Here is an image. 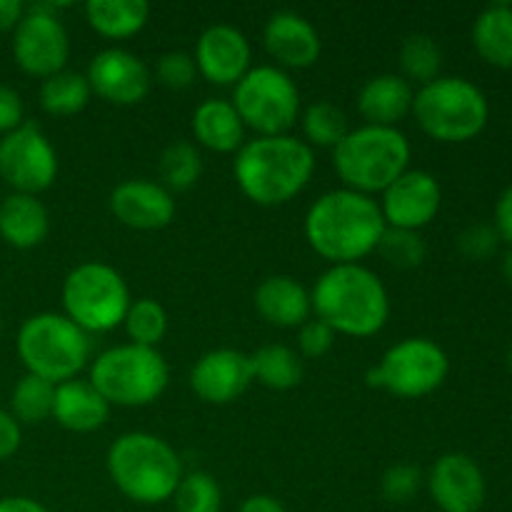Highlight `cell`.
<instances>
[{
  "mask_svg": "<svg viewBox=\"0 0 512 512\" xmlns=\"http://www.w3.org/2000/svg\"><path fill=\"white\" fill-rule=\"evenodd\" d=\"M50 418L70 433H95L108 423L110 405L90 385V380L73 378L68 383L55 385L53 415Z\"/></svg>",
  "mask_w": 512,
  "mask_h": 512,
  "instance_id": "7402d4cb",
  "label": "cell"
},
{
  "mask_svg": "<svg viewBox=\"0 0 512 512\" xmlns=\"http://www.w3.org/2000/svg\"><path fill=\"white\" fill-rule=\"evenodd\" d=\"M428 138L438 143H465L478 138L490 118L483 90L458 75H440L420 85L410 113Z\"/></svg>",
  "mask_w": 512,
  "mask_h": 512,
  "instance_id": "52a82bcc",
  "label": "cell"
},
{
  "mask_svg": "<svg viewBox=\"0 0 512 512\" xmlns=\"http://www.w3.org/2000/svg\"><path fill=\"white\" fill-rule=\"evenodd\" d=\"M400 70L403 78L410 85L420 83L428 85L435 78H440V68H443V50H440L438 40L433 35L413 33L403 40L400 45Z\"/></svg>",
  "mask_w": 512,
  "mask_h": 512,
  "instance_id": "f546056e",
  "label": "cell"
},
{
  "mask_svg": "<svg viewBox=\"0 0 512 512\" xmlns=\"http://www.w3.org/2000/svg\"><path fill=\"white\" fill-rule=\"evenodd\" d=\"M88 380L108 405L145 408L165 393L170 370L158 348L125 343L95 355Z\"/></svg>",
  "mask_w": 512,
  "mask_h": 512,
  "instance_id": "ba28073f",
  "label": "cell"
},
{
  "mask_svg": "<svg viewBox=\"0 0 512 512\" xmlns=\"http://www.w3.org/2000/svg\"><path fill=\"white\" fill-rule=\"evenodd\" d=\"M25 123L23 98L15 88L0 83V135L13 133L15 128Z\"/></svg>",
  "mask_w": 512,
  "mask_h": 512,
  "instance_id": "60d3db41",
  "label": "cell"
},
{
  "mask_svg": "<svg viewBox=\"0 0 512 512\" xmlns=\"http://www.w3.org/2000/svg\"><path fill=\"white\" fill-rule=\"evenodd\" d=\"M253 303L260 318L275 328H300L313 318L310 290L293 275H268L260 280Z\"/></svg>",
  "mask_w": 512,
  "mask_h": 512,
  "instance_id": "44dd1931",
  "label": "cell"
},
{
  "mask_svg": "<svg viewBox=\"0 0 512 512\" xmlns=\"http://www.w3.org/2000/svg\"><path fill=\"white\" fill-rule=\"evenodd\" d=\"M123 328L133 345L158 348L160 340L168 333V313H165V308L158 300L138 298L130 303L123 320Z\"/></svg>",
  "mask_w": 512,
  "mask_h": 512,
  "instance_id": "836d02e7",
  "label": "cell"
},
{
  "mask_svg": "<svg viewBox=\"0 0 512 512\" xmlns=\"http://www.w3.org/2000/svg\"><path fill=\"white\" fill-rule=\"evenodd\" d=\"M63 315L88 335L110 333L123 325L130 303V288L123 275L108 263L85 260L75 265L60 290Z\"/></svg>",
  "mask_w": 512,
  "mask_h": 512,
  "instance_id": "9c48e42d",
  "label": "cell"
},
{
  "mask_svg": "<svg viewBox=\"0 0 512 512\" xmlns=\"http://www.w3.org/2000/svg\"><path fill=\"white\" fill-rule=\"evenodd\" d=\"M335 345V333L318 318H310L298 328V355L318 360L328 355Z\"/></svg>",
  "mask_w": 512,
  "mask_h": 512,
  "instance_id": "ab89813d",
  "label": "cell"
},
{
  "mask_svg": "<svg viewBox=\"0 0 512 512\" xmlns=\"http://www.w3.org/2000/svg\"><path fill=\"white\" fill-rule=\"evenodd\" d=\"M500 248V235L493 225H470L463 233L458 235V250L460 255H465L468 260H488L498 253Z\"/></svg>",
  "mask_w": 512,
  "mask_h": 512,
  "instance_id": "f35d334b",
  "label": "cell"
},
{
  "mask_svg": "<svg viewBox=\"0 0 512 512\" xmlns=\"http://www.w3.org/2000/svg\"><path fill=\"white\" fill-rule=\"evenodd\" d=\"M415 90L403 75L383 73L365 80L358 93V113L363 115L365 125H383V128H398L400 120L413 113Z\"/></svg>",
  "mask_w": 512,
  "mask_h": 512,
  "instance_id": "603a6c76",
  "label": "cell"
},
{
  "mask_svg": "<svg viewBox=\"0 0 512 512\" xmlns=\"http://www.w3.org/2000/svg\"><path fill=\"white\" fill-rule=\"evenodd\" d=\"M473 45L480 58L500 70H512V5L493 3L473 23Z\"/></svg>",
  "mask_w": 512,
  "mask_h": 512,
  "instance_id": "484cf974",
  "label": "cell"
},
{
  "mask_svg": "<svg viewBox=\"0 0 512 512\" xmlns=\"http://www.w3.org/2000/svg\"><path fill=\"white\" fill-rule=\"evenodd\" d=\"M105 468L120 495L138 505H160L173 500L183 480V460L160 435L123 433L105 455Z\"/></svg>",
  "mask_w": 512,
  "mask_h": 512,
  "instance_id": "277c9868",
  "label": "cell"
},
{
  "mask_svg": "<svg viewBox=\"0 0 512 512\" xmlns=\"http://www.w3.org/2000/svg\"><path fill=\"white\" fill-rule=\"evenodd\" d=\"M380 213H383L385 228L420 230L433 223L443 205V190L438 178L428 170L408 168L395 183L380 193Z\"/></svg>",
  "mask_w": 512,
  "mask_h": 512,
  "instance_id": "5bb4252c",
  "label": "cell"
},
{
  "mask_svg": "<svg viewBox=\"0 0 512 512\" xmlns=\"http://www.w3.org/2000/svg\"><path fill=\"white\" fill-rule=\"evenodd\" d=\"M495 230H498L500 240L512 245V185L503 190V195L498 198V205H495Z\"/></svg>",
  "mask_w": 512,
  "mask_h": 512,
  "instance_id": "7bdbcfd3",
  "label": "cell"
},
{
  "mask_svg": "<svg viewBox=\"0 0 512 512\" xmlns=\"http://www.w3.org/2000/svg\"><path fill=\"white\" fill-rule=\"evenodd\" d=\"M253 383L250 355L233 348L208 350L190 370V388L203 403L228 405L238 400Z\"/></svg>",
  "mask_w": 512,
  "mask_h": 512,
  "instance_id": "ac0fdd59",
  "label": "cell"
},
{
  "mask_svg": "<svg viewBox=\"0 0 512 512\" xmlns=\"http://www.w3.org/2000/svg\"><path fill=\"white\" fill-rule=\"evenodd\" d=\"M173 503L175 512H220L223 510V490L210 473L190 470L180 480Z\"/></svg>",
  "mask_w": 512,
  "mask_h": 512,
  "instance_id": "e575fe53",
  "label": "cell"
},
{
  "mask_svg": "<svg viewBox=\"0 0 512 512\" xmlns=\"http://www.w3.org/2000/svg\"><path fill=\"white\" fill-rule=\"evenodd\" d=\"M110 213L130 230H160L173 223L175 195L163 183L145 178L123 180L110 193Z\"/></svg>",
  "mask_w": 512,
  "mask_h": 512,
  "instance_id": "d6986e66",
  "label": "cell"
},
{
  "mask_svg": "<svg viewBox=\"0 0 512 512\" xmlns=\"http://www.w3.org/2000/svg\"><path fill=\"white\" fill-rule=\"evenodd\" d=\"M195 65L198 75H203L213 85H238L240 78L253 65V48L245 33L235 25L215 23L200 33L195 43Z\"/></svg>",
  "mask_w": 512,
  "mask_h": 512,
  "instance_id": "e0dca14e",
  "label": "cell"
},
{
  "mask_svg": "<svg viewBox=\"0 0 512 512\" xmlns=\"http://www.w3.org/2000/svg\"><path fill=\"white\" fill-rule=\"evenodd\" d=\"M0 178L13 193L38 195L58 178V153L40 125L25 120L0 138Z\"/></svg>",
  "mask_w": 512,
  "mask_h": 512,
  "instance_id": "4fadbf2b",
  "label": "cell"
},
{
  "mask_svg": "<svg viewBox=\"0 0 512 512\" xmlns=\"http://www.w3.org/2000/svg\"><path fill=\"white\" fill-rule=\"evenodd\" d=\"M90 90L110 105H138L148 98L153 73L143 58L125 48H105L85 70Z\"/></svg>",
  "mask_w": 512,
  "mask_h": 512,
  "instance_id": "9a60e30c",
  "label": "cell"
},
{
  "mask_svg": "<svg viewBox=\"0 0 512 512\" xmlns=\"http://www.w3.org/2000/svg\"><path fill=\"white\" fill-rule=\"evenodd\" d=\"M15 353L25 373L60 385L78 378L93 353V340L63 313H35L20 325Z\"/></svg>",
  "mask_w": 512,
  "mask_h": 512,
  "instance_id": "8992f818",
  "label": "cell"
},
{
  "mask_svg": "<svg viewBox=\"0 0 512 512\" xmlns=\"http://www.w3.org/2000/svg\"><path fill=\"white\" fill-rule=\"evenodd\" d=\"M425 485L433 503L443 512H480L488 498L483 470L465 453L440 455Z\"/></svg>",
  "mask_w": 512,
  "mask_h": 512,
  "instance_id": "2e32d148",
  "label": "cell"
},
{
  "mask_svg": "<svg viewBox=\"0 0 512 512\" xmlns=\"http://www.w3.org/2000/svg\"><path fill=\"white\" fill-rule=\"evenodd\" d=\"M53 398V383L25 373L23 378H18V383L13 385V393H10V415L20 425H38L53 415Z\"/></svg>",
  "mask_w": 512,
  "mask_h": 512,
  "instance_id": "4dcf8cb0",
  "label": "cell"
},
{
  "mask_svg": "<svg viewBox=\"0 0 512 512\" xmlns=\"http://www.w3.org/2000/svg\"><path fill=\"white\" fill-rule=\"evenodd\" d=\"M315 173V153L295 135H255L235 153L233 175L255 205L278 208L298 198Z\"/></svg>",
  "mask_w": 512,
  "mask_h": 512,
  "instance_id": "7a4b0ae2",
  "label": "cell"
},
{
  "mask_svg": "<svg viewBox=\"0 0 512 512\" xmlns=\"http://www.w3.org/2000/svg\"><path fill=\"white\" fill-rule=\"evenodd\" d=\"M410 140L400 128L360 125L333 148V168L343 188L373 198L410 168Z\"/></svg>",
  "mask_w": 512,
  "mask_h": 512,
  "instance_id": "5b68a950",
  "label": "cell"
},
{
  "mask_svg": "<svg viewBox=\"0 0 512 512\" xmlns=\"http://www.w3.org/2000/svg\"><path fill=\"white\" fill-rule=\"evenodd\" d=\"M303 140L310 148H335L348 135V115L330 100H315L300 118Z\"/></svg>",
  "mask_w": 512,
  "mask_h": 512,
  "instance_id": "1f68e13d",
  "label": "cell"
},
{
  "mask_svg": "<svg viewBox=\"0 0 512 512\" xmlns=\"http://www.w3.org/2000/svg\"><path fill=\"white\" fill-rule=\"evenodd\" d=\"M193 133L203 148L213 153H238L245 145V125L230 100L205 98L193 113Z\"/></svg>",
  "mask_w": 512,
  "mask_h": 512,
  "instance_id": "d4e9b609",
  "label": "cell"
},
{
  "mask_svg": "<svg viewBox=\"0 0 512 512\" xmlns=\"http://www.w3.org/2000/svg\"><path fill=\"white\" fill-rule=\"evenodd\" d=\"M200 173H203V155L198 145L188 140H175L160 155V178L170 193L190 190L198 183Z\"/></svg>",
  "mask_w": 512,
  "mask_h": 512,
  "instance_id": "d6a6232c",
  "label": "cell"
},
{
  "mask_svg": "<svg viewBox=\"0 0 512 512\" xmlns=\"http://www.w3.org/2000/svg\"><path fill=\"white\" fill-rule=\"evenodd\" d=\"M0 335H3V315H0Z\"/></svg>",
  "mask_w": 512,
  "mask_h": 512,
  "instance_id": "681fc988",
  "label": "cell"
},
{
  "mask_svg": "<svg viewBox=\"0 0 512 512\" xmlns=\"http://www.w3.org/2000/svg\"><path fill=\"white\" fill-rule=\"evenodd\" d=\"M150 5L145 0H88L85 20L98 35L125 40L138 35L148 25Z\"/></svg>",
  "mask_w": 512,
  "mask_h": 512,
  "instance_id": "4316f807",
  "label": "cell"
},
{
  "mask_svg": "<svg viewBox=\"0 0 512 512\" xmlns=\"http://www.w3.org/2000/svg\"><path fill=\"white\" fill-rule=\"evenodd\" d=\"M315 318L335 335L370 338L390 318V295L378 273L360 263L330 265L310 290Z\"/></svg>",
  "mask_w": 512,
  "mask_h": 512,
  "instance_id": "3957f363",
  "label": "cell"
},
{
  "mask_svg": "<svg viewBox=\"0 0 512 512\" xmlns=\"http://www.w3.org/2000/svg\"><path fill=\"white\" fill-rule=\"evenodd\" d=\"M23 443V425L10 415V410H0V463L13 458Z\"/></svg>",
  "mask_w": 512,
  "mask_h": 512,
  "instance_id": "b9f144b4",
  "label": "cell"
},
{
  "mask_svg": "<svg viewBox=\"0 0 512 512\" xmlns=\"http://www.w3.org/2000/svg\"><path fill=\"white\" fill-rule=\"evenodd\" d=\"M510 133H512V118H510Z\"/></svg>",
  "mask_w": 512,
  "mask_h": 512,
  "instance_id": "f907efd6",
  "label": "cell"
},
{
  "mask_svg": "<svg viewBox=\"0 0 512 512\" xmlns=\"http://www.w3.org/2000/svg\"><path fill=\"white\" fill-rule=\"evenodd\" d=\"M263 43L275 65L283 70H305L318 63L323 40L318 28L295 10H278L263 28Z\"/></svg>",
  "mask_w": 512,
  "mask_h": 512,
  "instance_id": "ffe728a7",
  "label": "cell"
},
{
  "mask_svg": "<svg viewBox=\"0 0 512 512\" xmlns=\"http://www.w3.org/2000/svg\"><path fill=\"white\" fill-rule=\"evenodd\" d=\"M0 512H50L43 503L35 498H25V495H8L0 498Z\"/></svg>",
  "mask_w": 512,
  "mask_h": 512,
  "instance_id": "bcb514c9",
  "label": "cell"
},
{
  "mask_svg": "<svg viewBox=\"0 0 512 512\" xmlns=\"http://www.w3.org/2000/svg\"><path fill=\"white\" fill-rule=\"evenodd\" d=\"M450 373L448 353L430 338H403L390 345L380 363L368 370L370 388L395 398H425L445 383Z\"/></svg>",
  "mask_w": 512,
  "mask_h": 512,
  "instance_id": "8fae6325",
  "label": "cell"
},
{
  "mask_svg": "<svg viewBox=\"0 0 512 512\" xmlns=\"http://www.w3.org/2000/svg\"><path fill=\"white\" fill-rule=\"evenodd\" d=\"M253 380L268 390H293L303 380V358L298 350L283 343H270L250 355Z\"/></svg>",
  "mask_w": 512,
  "mask_h": 512,
  "instance_id": "83f0119b",
  "label": "cell"
},
{
  "mask_svg": "<svg viewBox=\"0 0 512 512\" xmlns=\"http://www.w3.org/2000/svg\"><path fill=\"white\" fill-rule=\"evenodd\" d=\"M50 215L38 195L10 193L0 200V238L15 250H33L48 238Z\"/></svg>",
  "mask_w": 512,
  "mask_h": 512,
  "instance_id": "cb8c5ba5",
  "label": "cell"
},
{
  "mask_svg": "<svg viewBox=\"0 0 512 512\" xmlns=\"http://www.w3.org/2000/svg\"><path fill=\"white\" fill-rule=\"evenodd\" d=\"M378 253L388 260L393 268L413 270L423 265L428 248H425L423 235L415 230H400V228H385L383 238H380Z\"/></svg>",
  "mask_w": 512,
  "mask_h": 512,
  "instance_id": "d590c367",
  "label": "cell"
},
{
  "mask_svg": "<svg viewBox=\"0 0 512 512\" xmlns=\"http://www.w3.org/2000/svg\"><path fill=\"white\" fill-rule=\"evenodd\" d=\"M303 233L310 248L330 265H350L378 250L385 220L375 198L335 188L310 205Z\"/></svg>",
  "mask_w": 512,
  "mask_h": 512,
  "instance_id": "6da1fadb",
  "label": "cell"
},
{
  "mask_svg": "<svg viewBox=\"0 0 512 512\" xmlns=\"http://www.w3.org/2000/svg\"><path fill=\"white\" fill-rule=\"evenodd\" d=\"M238 512H288V508H285L278 498H273V495L258 493L245 498Z\"/></svg>",
  "mask_w": 512,
  "mask_h": 512,
  "instance_id": "ee69618b",
  "label": "cell"
},
{
  "mask_svg": "<svg viewBox=\"0 0 512 512\" xmlns=\"http://www.w3.org/2000/svg\"><path fill=\"white\" fill-rule=\"evenodd\" d=\"M155 75H158V83L165 85V88L185 90L193 85L195 75H198V65H195L193 53H185V50H168V53L160 55Z\"/></svg>",
  "mask_w": 512,
  "mask_h": 512,
  "instance_id": "74e56055",
  "label": "cell"
},
{
  "mask_svg": "<svg viewBox=\"0 0 512 512\" xmlns=\"http://www.w3.org/2000/svg\"><path fill=\"white\" fill-rule=\"evenodd\" d=\"M90 90L88 78L83 73H73V70H60V73L50 75L40 83V108L48 115H75L90 103Z\"/></svg>",
  "mask_w": 512,
  "mask_h": 512,
  "instance_id": "f1b7e54d",
  "label": "cell"
},
{
  "mask_svg": "<svg viewBox=\"0 0 512 512\" xmlns=\"http://www.w3.org/2000/svg\"><path fill=\"white\" fill-rule=\"evenodd\" d=\"M25 13V5L20 0H0V33L15 30Z\"/></svg>",
  "mask_w": 512,
  "mask_h": 512,
  "instance_id": "f6af8a7d",
  "label": "cell"
},
{
  "mask_svg": "<svg viewBox=\"0 0 512 512\" xmlns=\"http://www.w3.org/2000/svg\"><path fill=\"white\" fill-rule=\"evenodd\" d=\"M508 365H510V373H512V348H510V353H508Z\"/></svg>",
  "mask_w": 512,
  "mask_h": 512,
  "instance_id": "c3c4849f",
  "label": "cell"
},
{
  "mask_svg": "<svg viewBox=\"0 0 512 512\" xmlns=\"http://www.w3.org/2000/svg\"><path fill=\"white\" fill-rule=\"evenodd\" d=\"M425 485L423 473L420 468L410 463H398V465H390L388 470L383 473L380 478V493L388 503L393 505H405L420 493V488Z\"/></svg>",
  "mask_w": 512,
  "mask_h": 512,
  "instance_id": "8d00e7d4",
  "label": "cell"
},
{
  "mask_svg": "<svg viewBox=\"0 0 512 512\" xmlns=\"http://www.w3.org/2000/svg\"><path fill=\"white\" fill-rule=\"evenodd\" d=\"M58 5H30L13 30V58L25 75L50 78L65 70L70 58V35L58 18Z\"/></svg>",
  "mask_w": 512,
  "mask_h": 512,
  "instance_id": "7c38bea8",
  "label": "cell"
},
{
  "mask_svg": "<svg viewBox=\"0 0 512 512\" xmlns=\"http://www.w3.org/2000/svg\"><path fill=\"white\" fill-rule=\"evenodd\" d=\"M233 108L255 135H288L300 118V90L288 70L255 65L233 90Z\"/></svg>",
  "mask_w": 512,
  "mask_h": 512,
  "instance_id": "30bf717a",
  "label": "cell"
},
{
  "mask_svg": "<svg viewBox=\"0 0 512 512\" xmlns=\"http://www.w3.org/2000/svg\"><path fill=\"white\" fill-rule=\"evenodd\" d=\"M503 275H505V280H508V285L512 288V250L508 255H505V260H503Z\"/></svg>",
  "mask_w": 512,
  "mask_h": 512,
  "instance_id": "7dc6e473",
  "label": "cell"
}]
</instances>
